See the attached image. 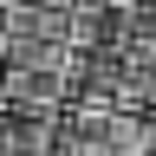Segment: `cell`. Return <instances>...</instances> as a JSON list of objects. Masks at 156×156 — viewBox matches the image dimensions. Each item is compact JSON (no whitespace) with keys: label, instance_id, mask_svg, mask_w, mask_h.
I'll return each mask as SVG.
<instances>
[{"label":"cell","instance_id":"1","mask_svg":"<svg viewBox=\"0 0 156 156\" xmlns=\"http://www.w3.org/2000/svg\"><path fill=\"white\" fill-rule=\"evenodd\" d=\"M65 111H124V52H72L65 58Z\"/></svg>","mask_w":156,"mask_h":156},{"label":"cell","instance_id":"2","mask_svg":"<svg viewBox=\"0 0 156 156\" xmlns=\"http://www.w3.org/2000/svg\"><path fill=\"white\" fill-rule=\"evenodd\" d=\"M65 58H72V52H39V58H0V65H7L0 104H13V111H65Z\"/></svg>","mask_w":156,"mask_h":156},{"label":"cell","instance_id":"3","mask_svg":"<svg viewBox=\"0 0 156 156\" xmlns=\"http://www.w3.org/2000/svg\"><path fill=\"white\" fill-rule=\"evenodd\" d=\"M20 46H72V0H7L0 52Z\"/></svg>","mask_w":156,"mask_h":156},{"label":"cell","instance_id":"4","mask_svg":"<svg viewBox=\"0 0 156 156\" xmlns=\"http://www.w3.org/2000/svg\"><path fill=\"white\" fill-rule=\"evenodd\" d=\"M72 52H130V0H72Z\"/></svg>","mask_w":156,"mask_h":156},{"label":"cell","instance_id":"5","mask_svg":"<svg viewBox=\"0 0 156 156\" xmlns=\"http://www.w3.org/2000/svg\"><path fill=\"white\" fill-rule=\"evenodd\" d=\"M58 111H13L0 104V156H52Z\"/></svg>","mask_w":156,"mask_h":156},{"label":"cell","instance_id":"6","mask_svg":"<svg viewBox=\"0 0 156 156\" xmlns=\"http://www.w3.org/2000/svg\"><path fill=\"white\" fill-rule=\"evenodd\" d=\"M130 46H156V0H130Z\"/></svg>","mask_w":156,"mask_h":156},{"label":"cell","instance_id":"7","mask_svg":"<svg viewBox=\"0 0 156 156\" xmlns=\"http://www.w3.org/2000/svg\"><path fill=\"white\" fill-rule=\"evenodd\" d=\"M0 26H7V0H0Z\"/></svg>","mask_w":156,"mask_h":156},{"label":"cell","instance_id":"8","mask_svg":"<svg viewBox=\"0 0 156 156\" xmlns=\"http://www.w3.org/2000/svg\"><path fill=\"white\" fill-rule=\"evenodd\" d=\"M0 85H7V65H0Z\"/></svg>","mask_w":156,"mask_h":156}]
</instances>
